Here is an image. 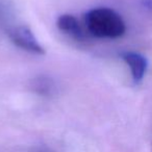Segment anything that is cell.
<instances>
[{
    "label": "cell",
    "mask_w": 152,
    "mask_h": 152,
    "mask_svg": "<svg viewBox=\"0 0 152 152\" xmlns=\"http://www.w3.org/2000/svg\"><path fill=\"white\" fill-rule=\"evenodd\" d=\"M91 34L100 39H117L125 34V22L116 11L108 7L91 10L85 17Z\"/></svg>",
    "instance_id": "1"
},
{
    "label": "cell",
    "mask_w": 152,
    "mask_h": 152,
    "mask_svg": "<svg viewBox=\"0 0 152 152\" xmlns=\"http://www.w3.org/2000/svg\"><path fill=\"white\" fill-rule=\"evenodd\" d=\"M10 40L19 48L34 54H45V49L38 42L30 28L25 25L12 26L7 29Z\"/></svg>",
    "instance_id": "2"
},
{
    "label": "cell",
    "mask_w": 152,
    "mask_h": 152,
    "mask_svg": "<svg viewBox=\"0 0 152 152\" xmlns=\"http://www.w3.org/2000/svg\"><path fill=\"white\" fill-rule=\"evenodd\" d=\"M122 59L127 64L134 83H140L144 78L147 70V61L142 54L133 51H125L121 54Z\"/></svg>",
    "instance_id": "3"
},
{
    "label": "cell",
    "mask_w": 152,
    "mask_h": 152,
    "mask_svg": "<svg viewBox=\"0 0 152 152\" xmlns=\"http://www.w3.org/2000/svg\"><path fill=\"white\" fill-rule=\"evenodd\" d=\"M56 24L59 30L67 34L68 36L72 37L73 39H76L78 41L85 39V32H83L80 23L72 15H61L57 19Z\"/></svg>",
    "instance_id": "4"
},
{
    "label": "cell",
    "mask_w": 152,
    "mask_h": 152,
    "mask_svg": "<svg viewBox=\"0 0 152 152\" xmlns=\"http://www.w3.org/2000/svg\"><path fill=\"white\" fill-rule=\"evenodd\" d=\"M30 88L34 93L42 96H51L55 93L54 81L48 76H38L30 83Z\"/></svg>",
    "instance_id": "5"
},
{
    "label": "cell",
    "mask_w": 152,
    "mask_h": 152,
    "mask_svg": "<svg viewBox=\"0 0 152 152\" xmlns=\"http://www.w3.org/2000/svg\"><path fill=\"white\" fill-rule=\"evenodd\" d=\"M39 152H47V151H39Z\"/></svg>",
    "instance_id": "6"
}]
</instances>
